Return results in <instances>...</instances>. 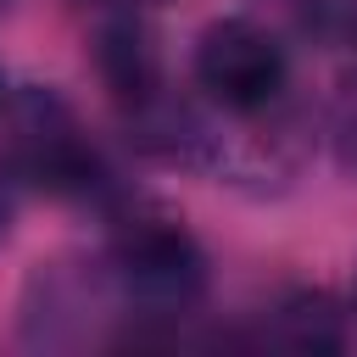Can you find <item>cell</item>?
<instances>
[{"label": "cell", "instance_id": "9c48e42d", "mask_svg": "<svg viewBox=\"0 0 357 357\" xmlns=\"http://www.w3.org/2000/svg\"><path fill=\"white\" fill-rule=\"evenodd\" d=\"M351 312H357V273H351Z\"/></svg>", "mask_w": 357, "mask_h": 357}, {"label": "cell", "instance_id": "7a4b0ae2", "mask_svg": "<svg viewBox=\"0 0 357 357\" xmlns=\"http://www.w3.org/2000/svg\"><path fill=\"white\" fill-rule=\"evenodd\" d=\"M0 167L45 190L56 201H106L112 195V167L100 145L89 139L84 117L56 95L50 84H22L0 95Z\"/></svg>", "mask_w": 357, "mask_h": 357}, {"label": "cell", "instance_id": "3957f363", "mask_svg": "<svg viewBox=\"0 0 357 357\" xmlns=\"http://www.w3.org/2000/svg\"><path fill=\"white\" fill-rule=\"evenodd\" d=\"M190 73L195 89L234 117H257L290 89V56L257 17H212L195 33Z\"/></svg>", "mask_w": 357, "mask_h": 357}, {"label": "cell", "instance_id": "8992f818", "mask_svg": "<svg viewBox=\"0 0 357 357\" xmlns=\"http://www.w3.org/2000/svg\"><path fill=\"white\" fill-rule=\"evenodd\" d=\"M262 340L284 346V351H346L351 346V312L318 290V284H296L284 290L268 312H262Z\"/></svg>", "mask_w": 357, "mask_h": 357}, {"label": "cell", "instance_id": "52a82bcc", "mask_svg": "<svg viewBox=\"0 0 357 357\" xmlns=\"http://www.w3.org/2000/svg\"><path fill=\"white\" fill-rule=\"evenodd\" d=\"M329 145H335V162L346 173H357V73L340 78V89L329 100Z\"/></svg>", "mask_w": 357, "mask_h": 357}, {"label": "cell", "instance_id": "5b68a950", "mask_svg": "<svg viewBox=\"0 0 357 357\" xmlns=\"http://www.w3.org/2000/svg\"><path fill=\"white\" fill-rule=\"evenodd\" d=\"M100 296H112L106 262H100V273H89L84 262H39L22 290V340L28 346H73L67 324L84 329L89 312L100 307Z\"/></svg>", "mask_w": 357, "mask_h": 357}, {"label": "cell", "instance_id": "6da1fadb", "mask_svg": "<svg viewBox=\"0 0 357 357\" xmlns=\"http://www.w3.org/2000/svg\"><path fill=\"white\" fill-rule=\"evenodd\" d=\"M106 279L134 318L178 324L206 301L212 268L184 218L162 206H123L106 240Z\"/></svg>", "mask_w": 357, "mask_h": 357}, {"label": "cell", "instance_id": "ba28073f", "mask_svg": "<svg viewBox=\"0 0 357 357\" xmlns=\"http://www.w3.org/2000/svg\"><path fill=\"white\" fill-rule=\"evenodd\" d=\"M11 206H17V178L0 167V234L11 229Z\"/></svg>", "mask_w": 357, "mask_h": 357}, {"label": "cell", "instance_id": "277c9868", "mask_svg": "<svg viewBox=\"0 0 357 357\" xmlns=\"http://www.w3.org/2000/svg\"><path fill=\"white\" fill-rule=\"evenodd\" d=\"M89 67L123 117H134L139 106H151L167 89L162 84V50H156V33H151L139 0H95Z\"/></svg>", "mask_w": 357, "mask_h": 357}]
</instances>
